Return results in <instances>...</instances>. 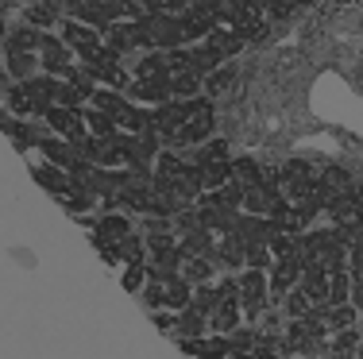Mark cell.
<instances>
[{
    "instance_id": "52a82bcc",
    "label": "cell",
    "mask_w": 363,
    "mask_h": 359,
    "mask_svg": "<svg viewBox=\"0 0 363 359\" xmlns=\"http://www.w3.org/2000/svg\"><path fill=\"white\" fill-rule=\"evenodd\" d=\"M182 263H186V255L178 251V247H167V251H155L151 263H147V282H174L182 278Z\"/></svg>"
},
{
    "instance_id": "ffe728a7",
    "label": "cell",
    "mask_w": 363,
    "mask_h": 359,
    "mask_svg": "<svg viewBox=\"0 0 363 359\" xmlns=\"http://www.w3.org/2000/svg\"><path fill=\"white\" fill-rule=\"evenodd\" d=\"M201 74L197 70H178V74H170V93H174L178 101H194V97H201Z\"/></svg>"
},
{
    "instance_id": "d6a6232c",
    "label": "cell",
    "mask_w": 363,
    "mask_h": 359,
    "mask_svg": "<svg viewBox=\"0 0 363 359\" xmlns=\"http://www.w3.org/2000/svg\"><path fill=\"white\" fill-rule=\"evenodd\" d=\"M205 42H209L213 50H220L224 58H232V55H240V50H244V39H240L236 31H220V28L213 31V35L205 39Z\"/></svg>"
},
{
    "instance_id": "b9f144b4",
    "label": "cell",
    "mask_w": 363,
    "mask_h": 359,
    "mask_svg": "<svg viewBox=\"0 0 363 359\" xmlns=\"http://www.w3.org/2000/svg\"><path fill=\"white\" fill-rule=\"evenodd\" d=\"M352 324H356V305H336V309H328V329H352Z\"/></svg>"
},
{
    "instance_id": "1f68e13d",
    "label": "cell",
    "mask_w": 363,
    "mask_h": 359,
    "mask_svg": "<svg viewBox=\"0 0 363 359\" xmlns=\"http://www.w3.org/2000/svg\"><path fill=\"white\" fill-rule=\"evenodd\" d=\"M194 166H209V162H228V147H224L220 139H213V143H197V151H194Z\"/></svg>"
},
{
    "instance_id": "ba28073f",
    "label": "cell",
    "mask_w": 363,
    "mask_h": 359,
    "mask_svg": "<svg viewBox=\"0 0 363 359\" xmlns=\"http://www.w3.org/2000/svg\"><path fill=\"white\" fill-rule=\"evenodd\" d=\"M70 16L77 23H85V28H93V31H108V28H116V23H120V16L112 12L108 4H101V0H82Z\"/></svg>"
},
{
    "instance_id": "d4e9b609",
    "label": "cell",
    "mask_w": 363,
    "mask_h": 359,
    "mask_svg": "<svg viewBox=\"0 0 363 359\" xmlns=\"http://www.w3.org/2000/svg\"><path fill=\"white\" fill-rule=\"evenodd\" d=\"M43 39H47V31H39V28H16L12 35H8V50H43Z\"/></svg>"
},
{
    "instance_id": "f907efd6",
    "label": "cell",
    "mask_w": 363,
    "mask_h": 359,
    "mask_svg": "<svg viewBox=\"0 0 363 359\" xmlns=\"http://www.w3.org/2000/svg\"><path fill=\"white\" fill-rule=\"evenodd\" d=\"M43 4H50L55 12H74V8L82 4V0H43Z\"/></svg>"
},
{
    "instance_id": "2e32d148",
    "label": "cell",
    "mask_w": 363,
    "mask_h": 359,
    "mask_svg": "<svg viewBox=\"0 0 363 359\" xmlns=\"http://www.w3.org/2000/svg\"><path fill=\"white\" fill-rule=\"evenodd\" d=\"M174 329H178L182 340H201L205 332H209V317H205V313H197L194 305H186V309L174 313Z\"/></svg>"
},
{
    "instance_id": "cb8c5ba5",
    "label": "cell",
    "mask_w": 363,
    "mask_h": 359,
    "mask_svg": "<svg viewBox=\"0 0 363 359\" xmlns=\"http://www.w3.org/2000/svg\"><path fill=\"white\" fill-rule=\"evenodd\" d=\"M232 178H236L244 190H252V186H263L267 182V170H259L255 159H236V162H232Z\"/></svg>"
},
{
    "instance_id": "f546056e",
    "label": "cell",
    "mask_w": 363,
    "mask_h": 359,
    "mask_svg": "<svg viewBox=\"0 0 363 359\" xmlns=\"http://www.w3.org/2000/svg\"><path fill=\"white\" fill-rule=\"evenodd\" d=\"M228 182H232V162H209V166H201L205 193H209V190H224Z\"/></svg>"
},
{
    "instance_id": "d590c367",
    "label": "cell",
    "mask_w": 363,
    "mask_h": 359,
    "mask_svg": "<svg viewBox=\"0 0 363 359\" xmlns=\"http://www.w3.org/2000/svg\"><path fill=\"white\" fill-rule=\"evenodd\" d=\"M8 113H16V116H23V120H31V116H35V101H31L28 93L20 89V85H12V89H8Z\"/></svg>"
},
{
    "instance_id": "7c38bea8",
    "label": "cell",
    "mask_w": 363,
    "mask_h": 359,
    "mask_svg": "<svg viewBox=\"0 0 363 359\" xmlns=\"http://www.w3.org/2000/svg\"><path fill=\"white\" fill-rule=\"evenodd\" d=\"M178 251L186 255V259H213V251H217V236H213L209 228H194V232H186L178 239Z\"/></svg>"
},
{
    "instance_id": "f35d334b",
    "label": "cell",
    "mask_w": 363,
    "mask_h": 359,
    "mask_svg": "<svg viewBox=\"0 0 363 359\" xmlns=\"http://www.w3.org/2000/svg\"><path fill=\"white\" fill-rule=\"evenodd\" d=\"M356 348H359V332H356V329H340V332H336V340L328 344V352H336V355H356Z\"/></svg>"
},
{
    "instance_id": "484cf974",
    "label": "cell",
    "mask_w": 363,
    "mask_h": 359,
    "mask_svg": "<svg viewBox=\"0 0 363 359\" xmlns=\"http://www.w3.org/2000/svg\"><path fill=\"white\" fill-rule=\"evenodd\" d=\"M8 70H12V78H16V81H28V78H35L39 58H35V55H28V50H8Z\"/></svg>"
},
{
    "instance_id": "11a10c76",
    "label": "cell",
    "mask_w": 363,
    "mask_h": 359,
    "mask_svg": "<svg viewBox=\"0 0 363 359\" xmlns=\"http://www.w3.org/2000/svg\"><path fill=\"white\" fill-rule=\"evenodd\" d=\"M294 4H309V0H294Z\"/></svg>"
},
{
    "instance_id": "74e56055",
    "label": "cell",
    "mask_w": 363,
    "mask_h": 359,
    "mask_svg": "<svg viewBox=\"0 0 363 359\" xmlns=\"http://www.w3.org/2000/svg\"><path fill=\"white\" fill-rule=\"evenodd\" d=\"M244 267H247V270H267V267H274V255H271V247H267V244H255V247H247V255H244Z\"/></svg>"
},
{
    "instance_id": "9c48e42d",
    "label": "cell",
    "mask_w": 363,
    "mask_h": 359,
    "mask_svg": "<svg viewBox=\"0 0 363 359\" xmlns=\"http://www.w3.org/2000/svg\"><path fill=\"white\" fill-rule=\"evenodd\" d=\"M178 20H182V31H186V39H189V42H194V39H201V42H205V39L213 35V31H217V16L209 12V0H205L201 8H186V12L178 16Z\"/></svg>"
},
{
    "instance_id": "7dc6e473",
    "label": "cell",
    "mask_w": 363,
    "mask_h": 359,
    "mask_svg": "<svg viewBox=\"0 0 363 359\" xmlns=\"http://www.w3.org/2000/svg\"><path fill=\"white\" fill-rule=\"evenodd\" d=\"M162 297H167L162 282H147V286H143V305H147V309H162Z\"/></svg>"
},
{
    "instance_id": "9a60e30c",
    "label": "cell",
    "mask_w": 363,
    "mask_h": 359,
    "mask_svg": "<svg viewBox=\"0 0 363 359\" xmlns=\"http://www.w3.org/2000/svg\"><path fill=\"white\" fill-rule=\"evenodd\" d=\"M301 282V263L298 259H279L271 267V297H286Z\"/></svg>"
},
{
    "instance_id": "836d02e7",
    "label": "cell",
    "mask_w": 363,
    "mask_h": 359,
    "mask_svg": "<svg viewBox=\"0 0 363 359\" xmlns=\"http://www.w3.org/2000/svg\"><path fill=\"white\" fill-rule=\"evenodd\" d=\"M313 313V302H309V294L301 286H294L290 294H286V317L290 321H301V317H309Z\"/></svg>"
},
{
    "instance_id": "5b68a950",
    "label": "cell",
    "mask_w": 363,
    "mask_h": 359,
    "mask_svg": "<svg viewBox=\"0 0 363 359\" xmlns=\"http://www.w3.org/2000/svg\"><path fill=\"white\" fill-rule=\"evenodd\" d=\"M47 127H50L55 135H62L66 143H74V147L85 139V135H89V132H85L82 108H58V105H55V108H50V116H47Z\"/></svg>"
},
{
    "instance_id": "4316f807",
    "label": "cell",
    "mask_w": 363,
    "mask_h": 359,
    "mask_svg": "<svg viewBox=\"0 0 363 359\" xmlns=\"http://www.w3.org/2000/svg\"><path fill=\"white\" fill-rule=\"evenodd\" d=\"M213 270H217L213 259H186L182 263V278H186L189 286H205V282H213Z\"/></svg>"
},
{
    "instance_id": "c3c4849f",
    "label": "cell",
    "mask_w": 363,
    "mask_h": 359,
    "mask_svg": "<svg viewBox=\"0 0 363 359\" xmlns=\"http://www.w3.org/2000/svg\"><path fill=\"white\" fill-rule=\"evenodd\" d=\"M352 305H356V309H363V270H356V275H352Z\"/></svg>"
},
{
    "instance_id": "bcb514c9",
    "label": "cell",
    "mask_w": 363,
    "mask_h": 359,
    "mask_svg": "<svg viewBox=\"0 0 363 359\" xmlns=\"http://www.w3.org/2000/svg\"><path fill=\"white\" fill-rule=\"evenodd\" d=\"M232 81H236V78H232L228 70H213V74H209V101H213V97H220V93H228V89H232Z\"/></svg>"
},
{
    "instance_id": "8fae6325",
    "label": "cell",
    "mask_w": 363,
    "mask_h": 359,
    "mask_svg": "<svg viewBox=\"0 0 363 359\" xmlns=\"http://www.w3.org/2000/svg\"><path fill=\"white\" fill-rule=\"evenodd\" d=\"M232 236L244 239V247H255V244H267V247H271V224H267V217L240 212V217H236V228H232Z\"/></svg>"
},
{
    "instance_id": "603a6c76",
    "label": "cell",
    "mask_w": 363,
    "mask_h": 359,
    "mask_svg": "<svg viewBox=\"0 0 363 359\" xmlns=\"http://www.w3.org/2000/svg\"><path fill=\"white\" fill-rule=\"evenodd\" d=\"M220 62H224V55H220V50H213L209 42H201V47L189 50V66H194L201 78H205V74H213V70H220Z\"/></svg>"
},
{
    "instance_id": "ee69618b",
    "label": "cell",
    "mask_w": 363,
    "mask_h": 359,
    "mask_svg": "<svg viewBox=\"0 0 363 359\" xmlns=\"http://www.w3.org/2000/svg\"><path fill=\"white\" fill-rule=\"evenodd\" d=\"M143 278H147V263H128V270H124V290L128 294H140L143 290Z\"/></svg>"
},
{
    "instance_id": "4fadbf2b",
    "label": "cell",
    "mask_w": 363,
    "mask_h": 359,
    "mask_svg": "<svg viewBox=\"0 0 363 359\" xmlns=\"http://www.w3.org/2000/svg\"><path fill=\"white\" fill-rule=\"evenodd\" d=\"M89 101H93V108H97V113H105V116L116 120V127L128 120V113H132V101H128L124 93H116V89H97Z\"/></svg>"
},
{
    "instance_id": "db71d44e",
    "label": "cell",
    "mask_w": 363,
    "mask_h": 359,
    "mask_svg": "<svg viewBox=\"0 0 363 359\" xmlns=\"http://www.w3.org/2000/svg\"><path fill=\"white\" fill-rule=\"evenodd\" d=\"M224 4H240V0H224Z\"/></svg>"
},
{
    "instance_id": "30bf717a",
    "label": "cell",
    "mask_w": 363,
    "mask_h": 359,
    "mask_svg": "<svg viewBox=\"0 0 363 359\" xmlns=\"http://www.w3.org/2000/svg\"><path fill=\"white\" fill-rule=\"evenodd\" d=\"M70 55H74V50L66 47L58 35H47V39H43V58H39V62H43V70H47L50 78H66V70L74 66Z\"/></svg>"
},
{
    "instance_id": "6da1fadb",
    "label": "cell",
    "mask_w": 363,
    "mask_h": 359,
    "mask_svg": "<svg viewBox=\"0 0 363 359\" xmlns=\"http://www.w3.org/2000/svg\"><path fill=\"white\" fill-rule=\"evenodd\" d=\"M147 35H151V47L155 50H182L186 47V31H182V20L178 16H162V12H151L147 16Z\"/></svg>"
},
{
    "instance_id": "ab89813d",
    "label": "cell",
    "mask_w": 363,
    "mask_h": 359,
    "mask_svg": "<svg viewBox=\"0 0 363 359\" xmlns=\"http://www.w3.org/2000/svg\"><path fill=\"white\" fill-rule=\"evenodd\" d=\"M23 16H28V23H31V28H39V31L43 28H55V20H58V12L50 4H31Z\"/></svg>"
},
{
    "instance_id": "277c9868",
    "label": "cell",
    "mask_w": 363,
    "mask_h": 359,
    "mask_svg": "<svg viewBox=\"0 0 363 359\" xmlns=\"http://www.w3.org/2000/svg\"><path fill=\"white\" fill-rule=\"evenodd\" d=\"M43 147V155H47V162L50 166H58V170H66V174H82L85 166H89V162L82 159V151L74 147V143H66V139H55V135H47V139L39 143Z\"/></svg>"
},
{
    "instance_id": "7402d4cb",
    "label": "cell",
    "mask_w": 363,
    "mask_h": 359,
    "mask_svg": "<svg viewBox=\"0 0 363 359\" xmlns=\"http://www.w3.org/2000/svg\"><path fill=\"white\" fill-rule=\"evenodd\" d=\"M209 329L220 332V336H232L240 329V302H220L217 313L209 317Z\"/></svg>"
},
{
    "instance_id": "e0dca14e",
    "label": "cell",
    "mask_w": 363,
    "mask_h": 359,
    "mask_svg": "<svg viewBox=\"0 0 363 359\" xmlns=\"http://www.w3.org/2000/svg\"><path fill=\"white\" fill-rule=\"evenodd\" d=\"M31 174H35V182L43 186V190H50V193H55V198H66V193L74 190V178L66 174V170L50 166V162H47V166H35V170H31Z\"/></svg>"
},
{
    "instance_id": "ac0fdd59",
    "label": "cell",
    "mask_w": 363,
    "mask_h": 359,
    "mask_svg": "<svg viewBox=\"0 0 363 359\" xmlns=\"http://www.w3.org/2000/svg\"><path fill=\"white\" fill-rule=\"evenodd\" d=\"M62 42L74 50V55H82V50H89V47H101L97 31L85 28V23H77V20H66L62 23Z\"/></svg>"
},
{
    "instance_id": "d6986e66",
    "label": "cell",
    "mask_w": 363,
    "mask_h": 359,
    "mask_svg": "<svg viewBox=\"0 0 363 359\" xmlns=\"http://www.w3.org/2000/svg\"><path fill=\"white\" fill-rule=\"evenodd\" d=\"M128 232H132V224H128V217L124 212H105V217L93 224V236H101V239H108V244H120Z\"/></svg>"
},
{
    "instance_id": "681fc988",
    "label": "cell",
    "mask_w": 363,
    "mask_h": 359,
    "mask_svg": "<svg viewBox=\"0 0 363 359\" xmlns=\"http://www.w3.org/2000/svg\"><path fill=\"white\" fill-rule=\"evenodd\" d=\"M182 352H189V355L201 359L205 352H209V340H182Z\"/></svg>"
},
{
    "instance_id": "f5cc1de1",
    "label": "cell",
    "mask_w": 363,
    "mask_h": 359,
    "mask_svg": "<svg viewBox=\"0 0 363 359\" xmlns=\"http://www.w3.org/2000/svg\"><path fill=\"white\" fill-rule=\"evenodd\" d=\"M356 359H363V340H359V348H356Z\"/></svg>"
},
{
    "instance_id": "e575fe53",
    "label": "cell",
    "mask_w": 363,
    "mask_h": 359,
    "mask_svg": "<svg viewBox=\"0 0 363 359\" xmlns=\"http://www.w3.org/2000/svg\"><path fill=\"white\" fill-rule=\"evenodd\" d=\"M82 116H85V127H89V135H101V139H108L112 132H120L116 120L105 116V113H97V108H93V113H85V108H82Z\"/></svg>"
},
{
    "instance_id": "8992f818",
    "label": "cell",
    "mask_w": 363,
    "mask_h": 359,
    "mask_svg": "<svg viewBox=\"0 0 363 359\" xmlns=\"http://www.w3.org/2000/svg\"><path fill=\"white\" fill-rule=\"evenodd\" d=\"M124 97L132 101V105L135 101H140V105H167V101H174V93H170V78H151V81L135 78L124 89Z\"/></svg>"
},
{
    "instance_id": "60d3db41",
    "label": "cell",
    "mask_w": 363,
    "mask_h": 359,
    "mask_svg": "<svg viewBox=\"0 0 363 359\" xmlns=\"http://www.w3.org/2000/svg\"><path fill=\"white\" fill-rule=\"evenodd\" d=\"M255 340H259V332H255V329H236V332L228 336V344H232V355H228V359H236V355L252 352Z\"/></svg>"
},
{
    "instance_id": "f6af8a7d",
    "label": "cell",
    "mask_w": 363,
    "mask_h": 359,
    "mask_svg": "<svg viewBox=\"0 0 363 359\" xmlns=\"http://www.w3.org/2000/svg\"><path fill=\"white\" fill-rule=\"evenodd\" d=\"M82 101H85V97L74 89L70 81H58V93H55V105H58V108H82Z\"/></svg>"
},
{
    "instance_id": "5bb4252c",
    "label": "cell",
    "mask_w": 363,
    "mask_h": 359,
    "mask_svg": "<svg viewBox=\"0 0 363 359\" xmlns=\"http://www.w3.org/2000/svg\"><path fill=\"white\" fill-rule=\"evenodd\" d=\"M244 255H247L244 239L228 232V236H220V239H217V251H213V263H217L220 270H240V267H244Z\"/></svg>"
},
{
    "instance_id": "7bdbcfd3",
    "label": "cell",
    "mask_w": 363,
    "mask_h": 359,
    "mask_svg": "<svg viewBox=\"0 0 363 359\" xmlns=\"http://www.w3.org/2000/svg\"><path fill=\"white\" fill-rule=\"evenodd\" d=\"M120 259H128V263H143V236L128 232L124 239H120Z\"/></svg>"
},
{
    "instance_id": "8d00e7d4",
    "label": "cell",
    "mask_w": 363,
    "mask_h": 359,
    "mask_svg": "<svg viewBox=\"0 0 363 359\" xmlns=\"http://www.w3.org/2000/svg\"><path fill=\"white\" fill-rule=\"evenodd\" d=\"M317 263H321V267L328 270V275H340V270H348V247L333 244V247H328V251H325Z\"/></svg>"
},
{
    "instance_id": "816d5d0a",
    "label": "cell",
    "mask_w": 363,
    "mask_h": 359,
    "mask_svg": "<svg viewBox=\"0 0 363 359\" xmlns=\"http://www.w3.org/2000/svg\"><path fill=\"white\" fill-rule=\"evenodd\" d=\"M159 329H167V332H170V329H174V317H167V313H159Z\"/></svg>"
},
{
    "instance_id": "7a4b0ae2",
    "label": "cell",
    "mask_w": 363,
    "mask_h": 359,
    "mask_svg": "<svg viewBox=\"0 0 363 359\" xmlns=\"http://www.w3.org/2000/svg\"><path fill=\"white\" fill-rule=\"evenodd\" d=\"M271 302V286H267V270H244L240 278V309L247 317H259Z\"/></svg>"
},
{
    "instance_id": "44dd1931",
    "label": "cell",
    "mask_w": 363,
    "mask_h": 359,
    "mask_svg": "<svg viewBox=\"0 0 363 359\" xmlns=\"http://www.w3.org/2000/svg\"><path fill=\"white\" fill-rule=\"evenodd\" d=\"M135 78L151 81V78H170V66H167V50H147L135 66Z\"/></svg>"
},
{
    "instance_id": "83f0119b",
    "label": "cell",
    "mask_w": 363,
    "mask_h": 359,
    "mask_svg": "<svg viewBox=\"0 0 363 359\" xmlns=\"http://www.w3.org/2000/svg\"><path fill=\"white\" fill-rule=\"evenodd\" d=\"M167 297H162V305H167L170 313H178V309H186L189 305V297H194V286H189L186 278H174V282H167Z\"/></svg>"
},
{
    "instance_id": "f1b7e54d",
    "label": "cell",
    "mask_w": 363,
    "mask_h": 359,
    "mask_svg": "<svg viewBox=\"0 0 363 359\" xmlns=\"http://www.w3.org/2000/svg\"><path fill=\"white\" fill-rule=\"evenodd\" d=\"M189 305H194L197 313H205V317H213L220 305V290L213 286V282H205V286H194V297H189Z\"/></svg>"
},
{
    "instance_id": "4dcf8cb0",
    "label": "cell",
    "mask_w": 363,
    "mask_h": 359,
    "mask_svg": "<svg viewBox=\"0 0 363 359\" xmlns=\"http://www.w3.org/2000/svg\"><path fill=\"white\" fill-rule=\"evenodd\" d=\"M352 302V275L340 270V275H328V305H348Z\"/></svg>"
},
{
    "instance_id": "3957f363",
    "label": "cell",
    "mask_w": 363,
    "mask_h": 359,
    "mask_svg": "<svg viewBox=\"0 0 363 359\" xmlns=\"http://www.w3.org/2000/svg\"><path fill=\"white\" fill-rule=\"evenodd\" d=\"M209 135H213V105L189 116L186 124H182L178 132L170 135L167 143H162V147H170V151H174V147H197V143H205Z\"/></svg>"
}]
</instances>
